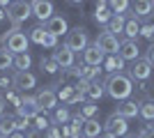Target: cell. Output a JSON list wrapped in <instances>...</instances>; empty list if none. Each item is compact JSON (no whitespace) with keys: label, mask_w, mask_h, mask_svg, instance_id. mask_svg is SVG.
<instances>
[{"label":"cell","mask_w":154,"mask_h":138,"mask_svg":"<svg viewBox=\"0 0 154 138\" xmlns=\"http://www.w3.org/2000/svg\"><path fill=\"white\" fill-rule=\"evenodd\" d=\"M0 138H2V136H0Z\"/></svg>","instance_id":"obj_54"},{"label":"cell","mask_w":154,"mask_h":138,"mask_svg":"<svg viewBox=\"0 0 154 138\" xmlns=\"http://www.w3.org/2000/svg\"><path fill=\"white\" fill-rule=\"evenodd\" d=\"M103 94H106V85H103L101 81H92L90 87H88V99L90 101H99Z\"/></svg>","instance_id":"obj_26"},{"label":"cell","mask_w":154,"mask_h":138,"mask_svg":"<svg viewBox=\"0 0 154 138\" xmlns=\"http://www.w3.org/2000/svg\"><path fill=\"white\" fill-rule=\"evenodd\" d=\"M138 138H154V124L143 127V129H140V133H138Z\"/></svg>","instance_id":"obj_42"},{"label":"cell","mask_w":154,"mask_h":138,"mask_svg":"<svg viewBox=\"0 0 154 138\" xmlns=\"http://www.w3.org/2000/svg\"><path fill=\"white\" fill-rule=\"evenodd\" d=\"M110 16H113L110 9H108V12H94V21H97V23H103V26L110 21Z\"/></svg>","instance_id":"obj_40"},{"label":"cell","mask_w":154,"mask_h":138,"mask_svg":"<svg viewBox=\"0 0 154 138\" xmlns=\"http://www.w3.org/2000/svg\"><path fill=\"white\" fill-rule=\"evenodd\" d=\"M28 39L32 41V44H39V46H44V41H46V37H48V30H46V26L44 23H37V26H32L30 30H28Z\"/></svg>","instance_id":"obj_18"},{"label":"cell","mask_w":154,"mask_h":138,"mask_svg":"<svg viewBox=\"0 0 154 138\" xmlns=\"http://www.w3.org/2000/svg\"><path fill=\"white\" fill-rule=\"evenodd\" d=\"M124 138H138V136H124Z\"/></svg>","instance_id":"obj_52"},{"label":"cell","mask_w":154,"mask_h":138,"mask_svg":"<svg viewBox=\"0 0 154 138\" xmlns=\"http://www.w3.org/2000/svg\"><path fill=\"white\" fill-rule=\"evenodd\" d=\"M124 23H127L124 14H113V16H110V21L106 23V30H108V32H113V35L117 37V35L124 32Z\"/></svg>","instance_id":"obj_22"},{"label":"cell","mask_w":154,"mask_h":138,"mask_svg":"<svg viewBox=\"0 0 154 138\" xmlns=\"http://www.w3.org/2000/svg\"><path fill=\"white\" fill-rule=\"evenodd\" d=\"M120 58L124 62H134L140 58V48H138V39H122L120 41Z\"/></svg>","instance_id":"obj_14"},{"label":"cell","mask_w":154,"mask_h":138,"mask_svg":"<svg viewBox=\"0 0 154 138\" xmlns=\"http://www.w3.org/2000/svg\"><path fill=\"white\" fill-rule=\"evenodd\" d=\"M145 122H154V101H145L140 104V113H138Z\"/></svg>","instance_id":"obj_32"},{"label":"cell","mask_w":154,"mask_h":138,"mask_svg":"<svg viewBox=\"0 0 154 138\" xmlns=\"http://www.w3.org/2000/svg\"><path fill=\"white\" fill-rule=\"evenodd\" d=\"M0 46H5L7 51H12V53H26L28 46H30V39H28V35L21 28L12 26V30L0 35Z\"/></svg>","instance_id":"obj_2"},{"label":"cell","mask_w":154,"mask_h":138,"mask_svg":"<svg viewBox=\"0 0 154 138\" xmlns=\"http://www.w3.org/2000/svg\"><path fill=\"white\" fill-rule=\"evenodd\" d=\"M35 99H37V104H39L42 111H55V108H58V92H53V87H48V85L39 87Z\"/></svg>","instance_id":"obj_7"},{"label":"cell","mask_w":154,"mask_h":138,"mask_svg":"<svg viewBox=\"0 0 154 138\" xmlns=\"http://www.w3.org/2000/svg\"><path fill=\"white\" fill-rule=\"evenodd\" d=\"M99 138H115V136H110V133H106V131H103V133H101Z\"/></svg>","instance_id":"obj_51"},{"label":"cell","mask_w":154,"mask_h":138,"mask_svg":"<svg viewBox=\"0 0 154 138\" xmlns=\"http://www.w3.org/2000/svg\"><path fill=\"white\" fill-rule=\"evenodd\" d=\"M5 14H7V21H9L14 28H21V23H26L32 16V7H30L28 0H16V2H12V5L5 9Z\"/></svg>","instance_id":"obj_3"},{"label":"cell","mask_w":154,"mask_h":138,"mask_svg":"<svg viewBox=\"0 0 154 138\" xmlns=\"http://www.w3.org/2000/svg\"><path fill=\"white\" fill-rule=\"evenodd\" d=\"M145 60L154 65V41H152V44L147 46V51H145Z\"/></svg>","instance_id":"obj_45"},{"label":"cell","mask_w":154,"mask_h":138,"mask_svg":"<svg viewBox=\"0 0 154 138\" xmlns=\"http://www.w3.org/2000/svg\"><path fill=\"white\" fill-rule=\"evenodd\" d=\"M14 87V76H9L7 72H0V92H7Z\"/></svg>","instance_id":"obj_36"},{"label":"cell","mask_w":154,"mask_h":138,"mask_svg":"<svg viewBox=\"0 0 154 138\" xmlns=\"http://www.w3.org/2000/svg\"><path fill=\"white\" fill-rule=\"evenodd\" d=\"M152 12H154V0H131V16L147 19Z\"/></svg>","instance_id":"obj_16"},{"label":"cell","mask_w":154,"mask_h":138,"mask_svg":"<svg viewBox=\"0 0 154 138\" xmlns=\"http://www.w3.org/2000/svg\"><path fill=\"white\" fill-rule=\"evenodd\" d=\"M108 7L113 14H124L131 9V0H108Z\"/></svg>","instance_id":"obj_31"},{"label":"cell","mask_w":154,"mask_h":138,"mask_svg":"<svg viewBox=\"0 0 154 138\" xmlns=\"http://www.w3.org/2000/svg\"><path fill=\"white\" fill-rule=\"evenodd\" d=\"M37 87V76L28 69V72H14V90L19 92H30Z\"/></svg>","instance_id":"obj_12"},{"label":"cell","mask_w":154,"mask_h":138,"mask_svg":"<svg viewBox=\"0 0 154 138\" xmlns=\"http://www.w3.org/2000/svg\"><path fill=\"white\" fill-rule=\"evenodd\" d=\"M7 138H26V133L16 129V131H12V133H9V136H7Z\"/></svg>","instance_id":"obj_47"},{"label":"cell","mask_w":154,"mask_h":138,"mask_svg":"<svg viewBox=\"0 0 154 138\" xmlns=\"http://www.w3.org/2000/svg\"><path fill=\"white\" fill-rule=\"evenodd\" d=\"M5 19H7V14L2 12V9H0V26H2V21H5Z\"/></svg>","instance_id":"obj_50"},{"label":"cell","mask_w":154,"mask_h":138,"mask_svg":"<svg viewBox=\"0 0 154 138\" xmlns=\"http://www.w3.org/2000/svg\"><path fill=\"white\" fill-rule=\"evenodd\" d=\"M140 37L154 41V23H152V21H143V23H140Z\"/></svg>","instance_id":"obj_35"},{"label":"cell","mask_w":154,"mask_h":138,"mask_svg":"<svg viewBox=\"0 0 154 138\" xmlns=\"http://www.w3.org/2000/svg\"><path fill=\"white\" fill-rule=\"evenodd\" d=\"M103 131L110 133V136H115V138H122L129 133V120L122 118L120 113H110L108 120L103 122Z\"/></svg>","instance_id":"obj_5"},{"label":"cell","mask_w":154,"mask_h":138,"mask_svg":"<svg viewBox=\"0 0 154 138\" xmlns=\"http://www.w3.org/2000/svg\"><path fill=\"white\" fill-rule=\"evenodd\" d=\"M14 72H28L32 67V55L30 53H14Z\"/></svg>","instance_id":"obj_21"},{"label":"cell","mask_w":154,"mask_h":138,"mask_svg":"<svg viewBox=\"0 0 154 138\" xmlns=\"http://www.w3.org/2000/svg\"><path fill=\"white\" fill-rule=\"evenodd\" d=\"M46 138H64V136H62V127L53 122V124L46 129Z\"/></svg>","instance_id":"obj_37"},{"label":"cell","mask_w":154,"mask_h":138,"mask_svg":"<svg viewBox=\"0 0 154 138\" xmlns=\"http://www.w3.org/2000/svg\"><path fill=\"white\" fill-rule=\"evenodd\" d=\"M81 60H83V65L101 67L103 60H106V53L99 51V46H97V44H90V46H85L83 51H81Z\"/></svg>","instance_id":"obj_11"},{"label":"cell","mask_w":154,"mask_h":138,"mask_svg":"<svg viewBox=\"0 0 154 138\" xmlns=\"http://www.w3.org/2000/svg\"><path fill=\"white\" fill-rule=\"evenodd\" d=\"M138 35H140V21L136 16H129L124 23V39H138Z\"/></svg>","instance_id":"obj_23"},{"label":"cell","mask_w":154,"mask_h":138,"mask_svg":"<svg viewBox=\"0 0 154 138\" xmlns=\"http://www.w3.org/2000/svg\"><path fill=\"white\" fill-rule=\"evenodd\" d=\"M71 94H74V85H62V90L58 92V99L62 101V104H67Z\"/></svg>","instance_id":"obj_38"},{"label":"cell","mask_w":154,"mask_h":138,"mask_svg":"<svg viewBox=\"0 0 154 138\" xmlns=\"http://www.w3.org/2000/svg\"><path fill=\"white\" fill-rule=\"evenodd\" d=\"M83 122L85 120L81 115H74L69 122V138H83Z\"/></svg>","instance_id":"obj_27"},{"label":"cell","mask_w":154,"mask_h":138,"mask_svg":"<svg viewBox=\"0 0 154 138\" xmlns=\"http://www.w3.org/2000/svg\"><path fill=\"white\" fill-rule=\"evenodd\" d=\"M97 111H99V106H97V101H85V104H81V111H78V115L83 120H90L97 115Z\"/></svg>","instance_id":"obj_29"},{"label":"cell","mask_w":154,"mask_h":138,"mask_svg":"<svg viewBox=\"0 0 154 138\" xmlns=\"http://www.w3.org/2000/svg\"><path fill=\"white\" fill-rule=\"evenodd\" d=\"M99 72H101V69H99V67H90V65H81V78H85V81H94L97 76H99Z\"/></svg>","instance_id":"obj_33"},{"label":"cell","mask_w":154,"mask_h":138,"mask_svg":"<svg viewBox=\"0 0 154 138\" xmlns=\"http://www.w3.org/2000/svg\"><path fill=\"white\" fill-rule=\"evenodd\" d=\"M115 113H120L122 118L131 120V118H136V115L140 113V101H138V99H124V101L117 104V111Z\"/></svg>","instance_id":"obj_17"},{"label":"cell","mask_w":154,"mask_h":138,"mask_svg":"<svg viewBox=\"0 0 154 138\" xmlns=\"http://www.w3.org/2000/svg\"><path fill=\"white\" fill-rule=\"evenodd\" d=\"M9 5H12V0H0V9H2V7H5V9H7V7H9Z\"/></svg>","instance_id":"obj_48"},{"label":"cell","mask_w":154,"mask_h":138,"mask_svg":"<svg viewBox=\"0 0 154 138\" xmlns=\"http://www.w3.org/2000/svg\"><path fill=\"white\" fill-rule=\"evenodd\" d=\"M88 87H90V81H85V78H78L74 83V90L81 92V94H88Z\"/></svg>","instance_id":"obj_39"},{"label":"cell","mask_w":154,"mask_h":138,"mask_svg":"<svg viewBox=\"0 0 154 138\" xmlns=\"http://www.w3.org/2000/svg\"><path fill=\"white\" fill-rule=\"evenodd\" d=\"M53 60L60 65V69H69V67H74V62H76V53L71 51L69 46H55L53 48Z\"/></svg>","instance_id":"obj_13"},{"label":"cell","mask_w":154,"mask_h":138,"mask_svg":"<svg viewBox=\"0 0 154 138\" xmlns=\"http://www.w3.org/2000/svg\"><path fill=\"white\" fill-rule=\"evenodd\" d=\"M14 65V53L7 51L5 46H0V72H7Z\"/></svg>","instance_id":"obj_30"},{"label":"cell","mask_w":154,"mask_h":138,"mask_svg":"<svg viewBox=\"0 0 154 138\" xmlns=\"http://www.w3.org/2000/svg\"><path fill=\"white\" fill-rule=\"evenodd\" d=\"M44 26H46V30L51 35H55V37H62V35L69 32V23H67V19H64L62 14H53Z\"/></svg>","instance_id":"obj_15"},{"label":"cell","mask_w":154,"mask_h":138,"mask_svg":"<svg viewBox=\"0 0 154 138\" xmlns=\"http://www.w3.org/2000/svg\"><path fill=\"white\" fill-rule=\"evenodd\" d=\"M26 138H46V131H42V129H28L26 131Z\"/></svg>","instance_id":"obj_41"},{"label":"cell","mask_w":154,"mask_h":138,"mask_svg":"<svg viewBox=\"0 0 154 138\" xmlns=\"http://www.w3.org/2000/svg\"><path fill=\"white\" fill-rule=\"evenodd\" d=\"M12 131H16V115H2L0 118V136L7 138Z\"/></svg>","instance_id":"obj_24"},{"label":"cell","mask_w":154,"mask_h":138,"mask_svg":"<svg viewBox=\"0 0 154 138\" xmlns=\"http://www.w3.org/2000/svg\"><path fill=\"white\" fill-rule=\"evenodd\" d=\"M42 113V108H39L37 99H35V94H28V92H23V97H21V104L16 106V115L19 118H35V115H39Z\"/></svg>","instance_id":"obj_6"},{"label":"cell","mask_w":154,"mask_h":138,"mask_svg":"<svg viewBox=\"0 0 154 138\" xmlns=\"http://www.w3.org/2000/svg\"><path fill=\"white\" fill-rule=\"evenodd\" d=\"M51 124H53V120L44 118L42 113H39V115H35V118H32V127H35V129H42V131H46V129H48V127H51Z\"/></svg>","instance_id":"obj_34"},{"label":"cell","mask_w":154,"mask_h":138,"mask_svg":"<svg viewBox=\"0 0 154 138\" xmlns=\"http://www.w3.org/2000/svg\"><path fill=\"white\" fill-rule=\"evenodd\" d=\"M64 46H69L74 53H81L85 46H90V37H88V30L85 28H71L69 32L64 35Z\"/></svg>","instance_id":"obj_4"},{"label":"cell","mask_w":154,"mask_h":138,"mask_svg":"<svg viewBox=\"0 0 154 138\" xmlns=\"http://www.w3.org/2000/svg\"><path fill=\"white\" fill-rule=\"evenodd\" d=\"M71 118H74V115H71V111H69V106H58V108H55V113H53V122H55V124H69L71 122Z\"/></svg>","instance_id":"obj_25"},{"label":"cell","mask_w":154,"mask_h":138,"mask_svg":"<svg viewBox=\"0 0 154 138\" xmlns=\"http://www.w3.org/2000/svg\"><path fill=\"white\" fill-rule=\"evenodd\" d=\"M94 44L99 46V51H103L106 55H113V53L120 51V39H117L113 32H108L106 28H103L101 32H99V37H97Z\"/></svg>","instance_id":"obj_10"},{"label":"cell","mask_w":154,"mask_h":138,"mask_svg":"<svg viewBox=\"0 0 154 138\" xmlns=\"http://www.w3.org/2000/svg\"><path fill=\"white\" fill-rule=\"evenodd\" d=\"M103 133V124H99L97 118H90L83 122V138H99Z\"/></svg>","instance_id":"obj_19"},{"label":"cell","mask_w":154,"mask_h":138,"mask_svg":"<svg viewBox=\"0 0 154 138\" xmlns=\"http://www.w3.org/2000/svg\"><path fill=\"white\" fill-rule=\"evenodd\" d=\"M12 2H16V0H12Z\"/></svg>","instance_id":"obj_53"},{"label":"cell","mask_w":154,"mask_h":138,"mask_svg":"<svg viewBox=\"0 0 154 138\" xmlns=\"http://www.w3.org/2000/svg\"><path fill=\"white\" fill-rule=\"evenodd\" d=\"M67 2H69V5H83L85 0H67Z\"/></svg>","instance_id":"obj_49"},{"label":"cell","mask_w":154,"mask_h":138,"mask_svg":"<svg viewBox=\"0 0 154 138\" xmlns=\"http://www.w3.org/2000/svg\"><path fill=\"white\" fill-rule=\"evenodd\" d=\"M122 69H124V60L120 58V53L106 55V60H103V72L115 74V72H122Z\"/></svg>","instance_id":"obj_20"},{"label":"cell","mask_w":154,"mask_h":138,"mask_svg":"<svg viewBox=\"0 0 154 138\" xmlns=\"http://www.w3.org/2000/svg\"><path fill=\"white\" fill-rule=\"evenodd\" d=\"M152 69H154L152 62H147L145 58H138L129 67V76H131V81H147L152 76Z\"/></svg>","instance_id":"obj_9"},{"label":"cell","mask_w":154,"mask_h":138,"mask_svg":"<svg viewBox=\"0 0 154 138\" xmlns=\"http://www.w3.org/2000/svg\"><path fill=\"white\" fill-rule=\"evenodd\" d=\"M110 7H108V0H97V5H94V12H108Z\"/></svg>","instance_id":"obj_44"},{"label":"cell","mask_w":154,"mask_h":138,"mask_svg":"<svg viewBox=\"0 0 154 138\" xmlns=\"http://www.w3.org/2000/svg\"><path fill=\"white\" fill-rule=\"evenodd\" d=\"M103 85H106V94H108L110 99H115V101H124V99H129L131 92H134V81L124 72L108 74V78L103 81Z\"/></svg>","instance_id":"obj_1"},{"label":"cell","mask_w":154,"mask_h":138,"mask_svg":"<svg viewBox=\"0 0 154 138\" xmlns=\"http://www.w3.org/2000/svg\"><path fill=\"white\" fill-rule=\"evenodd\" d=\"M32 7V16L39 21V23H46L55 14V7H53V0H30Z\"/></svg>","instance_id":"obj_8"},{"label":"cell","mask_w":154,"mask_h":138,"mask_svg":"<svg viewBox=\"0 0 154 138\" xmlns=\"http://www.w3.org/2000/svg\"><path fill=\"white\" fill-rule=\"evenodd\" d=\"M2 115H7V99L0 94V118H2Z\"/></svg>","instance_id":"obj_46"},{"label":"cell","mask_w":154,"mask_h":138,"mask_svg":"<svg viewBox=\"0 0 154 138\" xmlns=\"http://www.w3.org/2000/svg\"><path fill=\"white\" fill-rule=\"evenodd\" d=\"M39 69L53 76V74H58V72H60V65L53 60V55H51V58H42V60H39Z\"/></svg>","instance_id":"obj_28"},{"label":"cell","mask_w":154,"mask_h":138,"mask_svg":"<svg viewBox=\"0 0 154 138\" xmlns=\"http://www.w3.org/2000/svg\"><path fill=\"white\" fill-rule=\"evenodd\" d=\"M58 39H60V37H55V35H51V32H48V37H46L44 46H46V48H55V46H58Z\"/></svg>","instance_id":"obj_43"}]
</instances>
